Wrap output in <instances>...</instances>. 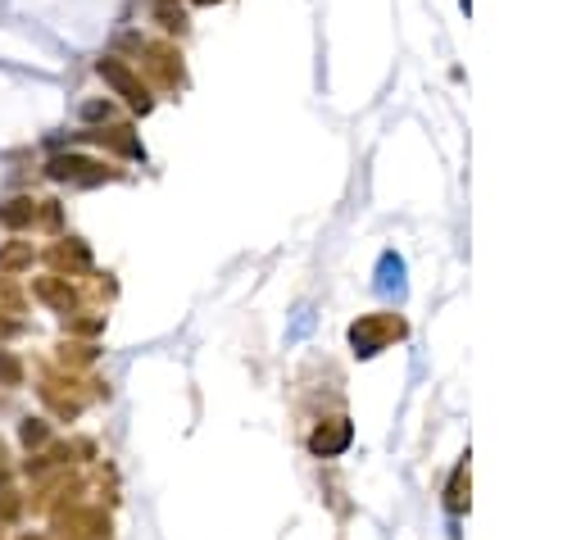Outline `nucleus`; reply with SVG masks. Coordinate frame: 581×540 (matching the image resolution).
<instances>
[{"mask_svg": "<svg viewBox=\"0 0 581 540\" xmlns=\"http://www.w3.org/2000/svg\"><path fill=\"white\" fill-rule=\"evenodd\" d=\"M50 268H55V273L60 277H73V273H87L91 268V250L82 246L78 236H64L60 246H50Z\"/></svg>", "mask_w": 581, "mask_h": 540, "instance_id": "obj_5", "label": "nucleus"}, {"mask_svg": "<svg viewBox=\"0 0 581 540\" xmlns=\"http://www.w3.org/2000/svg\"><path fill=\"white\" fill-rule=\"evenodd\" d=\"M41 400H46L50 409L60 413V418H78V409H82L78 400H69V395H60V391H55V382H41Z\"/></svg>", "mask_w": 581, "mask_h": 540, "instance_id": "obj_13", "label": "nucleus"}, {"mask_svg": "<svg viewBox=\"0 0 581 540\" xmlns=\"http://www.w3.org/2000/svg\"><path fill=\"white\" fill-rule=\"evenodd\" d=\"M64 327H69V332L73 336H96L100 332V327H105V318H100V314H82V318H73V314H64Z\"/></svg>", "mask_w": 581, "mask_h": 540, "instance_id": "obj_17", "label": "nucleus"}, {"mask_svg": "<svg viewBox=\"0 0 581 540\" xmlns=\"http://www.w3.org/2000/svg\"><path fill=\"white\" fill-rule=\"evenodd\" d=\"M23 513V495L10 491V486H0V522H14Z\"/></svg>", "mask_w": 581, "mask_h": 540, "instance_id": "obj_18", "label": "nucleus"}, {"mask_svg": "<svg viewBox=\"0 0 581 540\" xmlns=\"http://www.w3.org/2000/svg\"><path fill=\"white\" fill-rule=\"evenodd\" d=\"M0 386H23V364L10 350H0Z\"/></svg>", "mask_w": 581, "mask_h": 540, "instance_id": "obj_16", "label": "nucleus"}, {"mask_svg": "<svg viewBox=\"0 0 581 540\" xmlns=\"http://www.w3.org/2000/svg\"><path fill=\"white\" fill-rule=\"evenodd\" d=\"M19 441L28 445V450H41V445L50 441V423H46V418H23V423H19Z\"/></svg>", "mask_w": 581, "mask_h": 540, "instance_id": "obj_12", "label": "nucleus"}, {"mask_svg": "<svg viewBox=\"0 0 581 540\" xmlns=\"http://www.w3.org/2000/svg\"><path fill=\"white\" fill-rule=\"evenodd\" d=\"M32 295H37V300H46L50 309H55V314H78V291H73L69 286V277H37V282H32Z\"/></svg>", "mask_w": 581, "mask_h": 540, "instance_id": "obj_4", "label": "nucleus"}, {"mask_svg": "<svg viewBox=\"0 0 581 540\" xmlns=\"http://www.w3.org/2000/svg\"><path fill=\"white\" fill-rule=\"evenodd\" d=\"M345 445H350V423H345V418H336V423H327V427H318L314 436H309V450L314 454H341Z\"/></svg>", "mask_w": 581, "mask_h": 540, "instance_id": "obj_8", "label": "nucleus"}, {"mask_svg": "<svg viewBox=\"0 0 581 540\" xmlns=\"http://www.w3.org/2000/svg\"><path fill=\"white\" fill-rule=\"evenodd\" d=\"M37 223V200L32 196H14L0 205V227H10V232H23V227Z\"/></svg>", "mask_w": 581, "mask_h": 540, "instance_id": "obj_9", "label": "nucleus"}, {"mask_svg": "<svg viewBox=\"0 0 581 540\" xmlns=\"http://www.w3.org/2000/svg\"><path fill=\"white\" fill-rule=\"evenodd\" d=\"M96 73H100V78H105L114 91H119V96L128 100V105L137 109V114H150V109H155V96H150V91H146V82H141L137 73H132L128 64H123V59L105 55V59H100V64H96Z\"/></svg>", "mask_w": 581, "mask_h": 540, "instance_id": "obj_2", "label": "nucleus"}, {"mask_svg": "<svg viewBox=\"0 0 581 540\" xmlns=\"http://www.w3.org/2000/svg\"><path fill=\"white\" fill-rule=\"evenodd\" d=\"M377 291H382V295H395V300L404 295V259L391 255V250H386L382 264H377Z\"/></svg>", "mask_w": 581, "mask_h": 540, "instance_id": "obj_10", "label": "nucleus"}, {"mask_svg": "<svg viewBox=\"0 0 581 540\" xmlns=\"http://www.w3.org/2000/svg\"><path fill=\"white\" fill-rule=\"evenodd\" d=\"M109 114H114V109H109V100H87V105H82V118H87V123H105Z\"/></svg>", "mask_w": 581, "mask_h": 540, "instance_id": "obj_20", "label": "nucleus"}, {"mask_svg": "<svg viewBox=\"0 0 581 540\" xmlns=\"http://www.w3.org/2000/svg\"><path fill=\"white\" fill-rule=\"evenodd\" d=\"M55 531H60V540H109V518L100 509L55 513Z\"/></svg>", "mask_w": 581, "mask_h": 540, "instance_id": "obj_3", "label": "nucleus"}, {"mask_svg": "<svg viewBox=\"0 0 581 540\" xmlns=\"http://www.w3.org/2000/svg\"><path fill=\"white\" fill-rule=\"evenodd\" d=\"M91 141H100L105 150H114V155H128V159H146V150H141L137 132L132 128H100V132H87Z\"/></svg>", "mask_w": 581, "mask_h": 540, "instance_id": "obj_7", "label": "nucleus"}, {"mask_svg": "<svg viewBox=\"0 0 581 540\" xmlns=\"http://www.w3.org/2000/svg\"><path fill=\"white\" fill-rule=\"evenodd\" d=\"M141 55H150L146 64H150V73H155L164 87H182V55L168 46V41H155V46L146 41V50H141Z\"/></svg>", "mask_w": 581, "mask_h": 540, "instance_id": "obj_6", "label": "nucleus"}, {"mask_svg": "<svg viewBox=\"0 0 581 540\" xmlns=\"http://www.w3.org/2000/svg\"><path fill=\"white\" fill-rule=\"evenodd\" d=\"M19 332V323H14V318H0V341H5V336H14Z\"/></svg>", "mask_w": 581, "mask_h": 540, "instance_id": "obj_21", "label": "nucleus"}, {"mask_svg": "<svg viewBox=\"0 0 581 540\" xmlns=\"http://www.w3.org/2000/svg\"><path fill=\"white\" fill-rule=\"evenodd\" d=\"M0 486H5V441H0Z\"/></svg>", "mask_w": 581, "mask_h": 540, "instance_id": "obj_22", "label": "nucleus"}, {"mask_svg": "<svg viewBox=\"0 0 581 540\" xmlns=\"http://www.w3.org/2000/svg\"><path fill=\"white\" fill-rule=\"evenodd\" d=\"M46 177L50 182H69V187H100V182H114V168H105L100 159H87V155H50L46 159Z\"/></svg>", "mask_w": 581, "mask_h": 540, "instance_id": "obj_1", "label": "nucleus"}, {"mask_svg": "<svg viewBox=\"0 0 581 540\" xmlns=\"http://www.w3.org/2000/svg\"><path fill=\"white\" fill-rule=\"evenodd\" d=\"M23 268H32V246L28 241H10L0 250V273H23Z\"/></svg>", "mask_w": 581, "mask_h": 540, "instance_id": "obj_11", "label": "nucleus"}, {"mask_svg": "<svg viewBox=\"0 0 581 540\" xmlns=\"http://www.w3.org/2000/svg\"><path fill=\"white\" fill-rule=\"evenodd\" d=\"M19 540H50V536H41V531H28V536H19Z\"/></svg>", "mask_w": 581, "mask_h": 540, "instance_id": "obj_23", "label": "nucleus"}, {"mask_svg": "<svg viewBox=\"0 0 581 540\" xmlns=\"http://www.w3.org/2000/svg\"><path fill=\"white\" fill-rule=\"evenodd\" d=\"M0 305H5V309H19L23 305V291L10 282V273H0Z\"/></svg>", "mask_w": 581, "mask_h": 540, "instance_id": "obj_19", "label": "nucleus"}, {"mask_svg": "<svg viewBox=\"0 0 581 540\" xmlns=\"http://www.w3.org/2000/svg\"><path fill=\"white\" fill-rule=\"evenodd\" d=\"M91 359H96V350H91V345H69V341L60 345V364L64 368H82V364H91Z\"/></svg>", "mask_w": 581, "mask_h": 540, "instance_id": "obj_15", "label": "nucleus"}, {"mask_svg": "<svg viewBox=\"0 0 581 540\" xmlns=\"http://www.w3.org/2000/svg\"><path fill=\"white\" fill-rule=\"evenodd\" d=\"M200 5H214V0H200Z\"/></svg>", "mask_w": 581, "mask_h": 540, "instance_id": "obj_24", "label": "nucleus"}, {"mask_svg": "<svg viewBox=\"0 0 581 540\" xmlns=\"http://www.w3.org/2000/svg\"><path fill=\"white\" fill-rule=\"evenodd\" d=\"M0 540H5V536H0Z\"/></svg>", "mask_w": 581, "mask_h": 540, "instance_id": "obj_25", "label": "nucleus"}, {"mask_svg": "<svg viewBox=\"0 0 581 540\" xmlns=\"http://www.w3.org/2000/svg\"><path fill=\"white\" fill-rule=\"evenodd\" d=\"M155 14H159V23H164L168 32H182V28H187V14L178 10V0H155Z\"/></svg>", "mask_w": 581, "mask_h": 540, "instance_id": "obj_14", "label": "nucleus"}]
</instances>
